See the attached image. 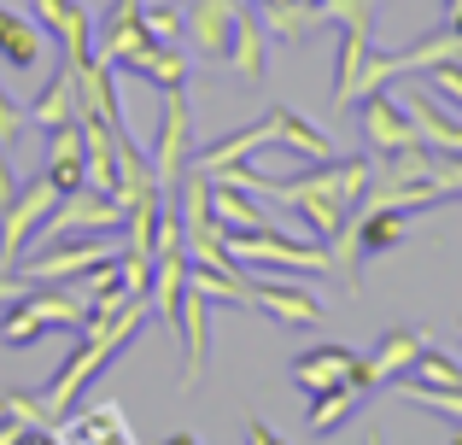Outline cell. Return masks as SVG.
I'll return each mask as SVG.
<instances>
[{
	"instance_id": "6da1fadb",
	"label": "cell",
	"mask_w": 462,
	"mask_h": 445,
	"mask_svg": "<svg viewBox=\"0 0 462 445\" xmlns=\"http://www.w3.org/2000/svg\"><path fill=\"white\" fill-rule=\"evenodd\" d=\"M147 311H152V299H129V305H124V317H117L112 329L82 334V346L65 357V364H59V375L47 381V393H35V404L47 411V422H53V428H59V416H70V404H77L82 393H88V381L100 375V369L112 364V357L124 352L129 340H135V329L147 322Z\"/></svg>"
},
{
	"instance_id": "7a4b0ae2",
	"label": "cell",
	"mask_w": 462,
	"mask_h": 445,
	"mask_svg": "<svg viewBox=\"0 0 462 445\" xmlns=\"http://www.w3.org/2000/svg\"><path fill=\"white\" fill-rule=\"evenodd\" d=\"M223 246L228 258L246 270V264H263V270H287V275H322L334 270V252L322 240H287L275 235L270 223L263 228H223Z\"/></svg>"
},
{
	"instance_id": "3957f363",
	"label": "cell",
	"mask_w": 462,
	"mask_h": 445,
	"mask_svg": "<svg viewBox=\"0 0 462 445\" xmlns=\"http://www.w3.org/2000/svg\"><path fill=\"white\" fill-rule=\"evenodd\" d=\"M47 329H82V299L65 293V287H23L0 317L6 346H35Z\"/></svg>"
},
{
	"instance_id": "277c9868",
	"label": "cell",
	"mask_w": 462,
	"mask_h": 445,
	"mask_svg": "<svg viewBox=\"0 0 462 445\" xmlns=\"http://www.w3.org/2000/svg\"><path fill=\"white\" fill-rule=\"evenodd\" d=\"M124 246H112L106 235H82V240H53V246H35L30 258L18 264V275L30 287H65V282H77V275H88L94 264H106V258H117Z\"/></svg>"
},
{
	"instance_id": "5b68a950",
	"label": "cell",
	"mask_w": 462,
	"mask_h": 445,
	"mask_svg": "<svg viewBox=\"0 0 462 445\" xmlns=\"http://www.w3.org/2000/svg\"><path fill=\"white\" fill-rule=\"evenodd\" d=\"M53 206H59V194H53V182L42 176V182L18 188V194H12V206L0 211V270H6V275H18L23 246L42 235V223L53 218Z\"/></svg>"
},
{
	"instance_id": "8992f818",
	"label": "cell",
	"mask_w": 462,
	"mask_h": 445,
	"mask_svg": "<svg viewBox=\"0 0 462 445\" xmlns=\"http://www.w3.org/2000/svg\"><path fill=\"white\" fill-rule=\"evenodd\" d=\"M124 206H117V194H100V188H77V194H65L53 206V218L42 223V246H53V240L65 235H112V228H124Z\"/></svg>"
},
{
	"instance_id": "52a82bcc",
	"label": "cell",
	"mask_w": 462,
	"mask_h": 445,
	"mask_svg": "<svg viewBox=\"0 0 462 445\" xmlns=\"http://www.w3.org/2000/svg\"><path fill=\"white\" fill-rule=\"evenodd\" d=\"M188 164H193L188 94L170 88V94H164V129H158V147H152V182H158V194H170V188L188 176Z\"/></svg>"
},
{
	"instance_id": "ba28073f",
	"label": "cell",
	"mask_w": 462,
	"mask_h": 445,
	"mask_svg": "<svg viewBox=\"0 0 462 445\" xmlns=\"http://www.w3.org/2000/svg\"><path fill=\"white\" fill-rule=\"evenodd\" d=\"M428 346L433 340L421 329H393V334H381V346L357 364V375H351V381H357L363 393H381V387H393L404 369H416V357L428 352Z\"/></svg>"
},
{
	"instance_id": "9c48e42d",
	"label": "cell",
	"mask_w": 462,
	"mask_h": 445,
	"mask_svg": "<svg viewBox=\"0 0 462 445\" xmlns=\"http://www.w3.org/2000/svg\"><path fill=\"white\" fill-rule=\"evenodd\" d=\"M246 0H193L181 18H188V42H193V59L199 65H223L228 59V42H235V18Z\"/></svg>"
},
{
	"instance_id": "30bf717a",
	"label": "cell",
	"mask_w": 462,
	"mask_h": 445,
	"mask_svg": "<svg viewBox=\"0 0 462 445\" xmlns=\"http://www.w3.org/2000/svg\"><path fill=\"white\" fill-rule=\"evenodd\" d=\"M404 112H410V124H416L421 147L457 153V159H462V106H451L445 94H433V88H416V94H404Z\"/></svg>"
},
{
	"instance_id": "8fae6325",
	"label": "cell",
	"mask_w": 462,
	"mask_h": 445,
	"mask_svg": "<svg viewBox=\"0 0 462 445\" xmlns=\"http://www.w3.org/2000/svg\"><path fill=\"white\" fill-rule=\"evenodd\" d=\"M30 6H35V23H42L47 35H59L65 65H88L94 59V18H88V6H77V0H30Z\"/></svg>"
},
{
	"instance_id": "7c38bea8",
	"label": "cell",
	"mask_w": 462,
	"mask_h": 445,
	"mask_svg": "<svg viewBox=\"0 0 462 445\" xmlns=\"http://www.w3.org/2000/svg\"><path fill=\"white\" fill-rule=\"evenodd\" d=\"M357 112H363V135H369V147L381 153V159H393V153H404V147H421L404 100H393L386 88L369 94V100H357Z\"/></svg>"
},
{
	"instance_id": "4fadbf2b",
	"label": "cell",
	"mask_w": 462,
	"mask_h": 445,
	"mask_svg": "<svg viewBox=\"0 0 462 445\" xmlns=\"http://www.w3.org/2000/svg\"><path fill=\"white\" fill-rule=\"evenodd\" d=\"M53 440L59 445H141L129 416H124V404H88V411L59 416Z\"/></svg>"
},
{
	"instance_id": "5bb4252c",
	"label": "cell",
	"mask_w": 462,
	"mask_h": 445,
	"mask_svg": "<svg viewBox=\"0 0 462 445\" xmlns=\"http://www.w3.org/2000/svg\"><path fill=\"white\" fill-rule=\"evenodd\" d=\"M263 147H275V112H263L258 124L235 129V135H223V141H211L205 153H193V164H199L205 176H223V171H235V164L258 159Z\"/></svg>"
},
{
	"instance_id": "9a60e30c",
	"label": "cell",
	"mask_w": 462,
	"mask_h": 445,
	"mask_svg": "<svg viewBox=\"0 0 462 445\" xmlns=\"http://www.w3.org/2000/svg\"><path fill=\"white\" fill-rule=\"evenodd\" d=\"M176 329H181V393L205 375V357H211V299L205 293H181V311H176Z\"/></svg>"
},
{
	"instance_id": "2e32d148",
	"label": "cell",
	"mask_w": 462,
	"mask_h": 445,
	"mask_svg": "<svg viewBox=\"0 0 462 445\" xmlns=\"http://www.w3.org/2000/svg\"><path fill=\"white\" fill-rule=\"evenodd\" d=\"M141 47H152L147 23H141V0H117L112 12H106L100 23V42H94V59H106V65H124L129 53H141Z\"/></svg>"
},
{
	"instance_id": "e0dca14e",
	"label": "cell",
	"mask_w": 462,
	"mask_h": 445,
	"mask_svg": "<svg viewBox=\"0 0 462 445\" xmlns=\"http://www.w3.org/2000/svg\"><path fill=\"white\" fill-rule=\"evenodd\" d=\"M47 182H53V194L65 199V194H77V188H88V159H82V129H77V117L70 124H59L53 135H47Z\"/></svg>"
},
{
	"instance_id": "ac0fdd59",
	"label": "cell",
	"mask_w": 462,
	"mask_h": 445,
	"mask_svg": "<svg viewBox=\"0 0 462 445\" xmlns=\"http://www.w3.org/2000/svg\"><path fill=\"white\" fill-rule=\"evenodd\" d=\"M223 65L235 70L240 82H263V77H270V30L258 23V12L240 6V18H235V42H228V59H223Z\"/></svg>"
},
{
	"instance_id": "d6986e66",
	"label": "cell",
	"mask_w": 462,
	"mask_h": 445,
	"mask_svg": "<svg viewBox=\"0 0 462 445\" xmlns=\"http://www.w3.org/2000/svg\"><path fill=\"white\" fill-rule=\"evenodd\" d=\"M357 364H363V357L351 352V346H310V352L293 364V387H305V393L339 387V381L357 375Z\"/></svg>"
},
{
	"instance_id": "ffe728a7",
	"label": "cell",
	"mask_w": 462,
	"mask_h": 445,
	"mask_svg": "<svg viewBox=\"0 0 462 445\" xmlns=\"http://www.w3.org/2000/svg\"><path fill=\"white\" fill-rule=\"evenodd\" d=\"M252 305L270 311V317L287 322V329H316V322L328 317L305 287H282V282H252Z\"/></svg>"
},
{
	"instance_id": "44dd1931",
	"label": "cell",
	"mask_w": 462,
	"mask_h": 445,
	"mask_svg": "<svg viewBox=\"0 0 462 445\" xmlns=\"http://www.w3.org/2000/svg\"><path fill=\"white\" fill-rule=\"evenodd\" d=\"M23 112H30V129H42V135H53L59 124H70V117H77V65H59L53 82H42L35 106H23Z\"/></svg>"
},
{
	"instance_id": "7402d4cb",
	"label": "cell",
	"mask_w": 462,
	"mask_h": 445,
	"mask_svg": "<svg viewBox=\"0 0 462 445\" xmlns=\"http://www.w3.org/2000/svg\"><path fill=\"white\" fill-rule=\"evenodd\" d=\"M117 70H129V77H141V82H152V88H181V77H188V59H181V47H164V42H152V47H141V53H129Z\"/></svg>"
},
{
	"instance_id": "603a6c76",
	"label": "cell",
	"mask_w": 462,
	"mask_h": 445,
	"mask_svg": "<svg viewBox=\"0 0 462 445\" xmlns=\"http://www.w3.org/2000/svg\"><path fill=\"white\" fill-rule=\"evenodd\" d=\"M42 23L35 18H18V12H0V59L12 70H35L42 65Z\"/></svg>"
},
{
	"instance_id": "cb8c5ba5",
	"label": "cell",
	"mask_w": 462,
	"mask_h": 445,
	"mask_svg": "<svg viewBox=\"0 0 462 445\" xmlns=\"http://www.w3.org/2000/svg\"><path fill=\"white\" fill-rule=\"evenodd\" d=\"M252 6H258V23L275 42H305L316 23H322V12L305 6V0H252Z\"/></svg>"
},
{
	"instance_id": "d4e9b609",
	"label": "cell",
	"mask_w": 462,
	"mask_h": 445,
	"mask_svg": "<svg viewBox=\"0 0 462 445\" xmlns=\"http://www.w3.org/2000/svg\"><path fill=\"white\" fill-rule=\"evenodd\" d=\"M275 147H287V153H299V159H310V164H322V159H334V141L322 135V129L310 124V117H299V112H287V106H275Z\"/></svg>"
},
{
	"instance_id": "484cf974",
	"label": "cell",
	"mask_w": 462,
	"mask_h": 445,
	"mask_svg": "<svg viewBox=\"0 0 462 445\" xmlns=\"http://www.w3.org/2000/svg\"><path fill=\"white\" fill-rule=\"evenodd\" d=\"M369 399V393L357 387V381H339V387H322V393H310V411H305V422H310V434H334L339 422H346L357 404Z\"/></svg>"
},
{
	"instance_id": "4316f807",
	"label": "cell",
	"mask_w": 462,
	"mask_h": 445,
	"mask_svg": "<svg viewBox=\"0 0 462 445\" xmlns=\"http://www.w3.org/2000/svg\"><path fill=\"white\" fill-rule=\"evenodd\" d=\"M211 218L223 228H263L270 218H263V206L246 194V188L223 182V176H211Z\"/></svg>"
},
{
	"instance_id": "83f0119b",
	"label": "cell",
	"mask_w": 462,
	"mask_h": 445,
	"mask_svg": "<svg viewBox=\"0 0 462 445\" xmlns=\"http://www.w3.org/2000/svg\"><path fill=\"white\" fill-rule=\"evenodd\" d=\"M369 47H374V42H369L363 30H339V65H334V106H339V112L351 106V82H357Z\"/></svg>"
},
{
	"instance_id": "f1b7e54d",
	"label": "cell",
	"mask_w": 462,
	"mask_h": 445,
	"mask_svg": "<svg viewBox=\"0 0 462 445\" xmlns=\"http://www.w3.org/2000/svg\"><path fill=\"white\" fill-rule=\"evenodd\" d=\"M416 387H462V364L451 352H439V346H428L416 357Z\"/></svg>"
},
{
	"instance_id": "f546056e",
	"label": "cell",
	"mask_w": 462,
	"mask_h": 445,
	"mask_svg": "<svg viewBox=\"0 0 462 445\" xmlns=\"http://www.w3.org/2000/svg\"><path fill=\"white\" fill-rule=\"evenodd\" d=\"M374 12L381 0H322V23H339V30H374Z\"/></svg>"
},
{
	"instance_id": "4dcf8cb0",
	"label": "cell",
	"mask_w": 462,
	"mask_h": 445,
	"mask_svg": "<svg viewBox=\"0 0 462 445\" xmlns=\"http://www.w3.org/2000/svg\"><path fill=\"white\" fill-rule=\"evenodd\" d=\"M141 23H147V35H152V42H164V47H176L181 30H188V18H181L176 6H141Z\"/></svg>"
},
{
	"instance_id": "1f68e13d",
	"label": "cell",
	"mask_w": 462,
	"mask_h": 445,
	"mask_svg": "<svg viewBox=\"0 0 462 445\" xmlns=\"http://www.w3.org/2000/svg\"><path fill=\"white\" fill-rule=\"evenodd\" d=\"M433 182H439L451 199H462V159L457 153H433Z\"/></svg>"
},
{
	"instance_id": "d6a6232c",
	"label": "cell",
	"mask_w": 462,
	"mask_h": 445,
	"mask_svg": "<svg viewBox=\"0 0 462 445\" xmlns=\"http://www.w3.org/2000/svg\"><path fill=\"white\" fill-rule=\"evenodd\" d=\"M23 129H30V112H23V106H12L6 94H0V147L12 153V141H18Z\"/></svg>"
},
{
	"instance_id": "836d02e7",
	"label": "cell",
	"mask_w": 462,
	"mask_h": 445,
	"mask_svg": "<svg viewBox=\"0 0 462 445\" xmlns=\"http://www.w3.org/2000/svg\"><path fill=\"white\" fill-rule=\"evenodd\" d=\"M12 194H18V176H12V153L0 147V211L12 206Z\"/></svg>"
},
{
	"instance_id": "e575fe53",
	"label": "cell",
	"mask_w": 462,
	"mask_h": 445,
	"mask_svg": "<svg viewBox=\"0 0 462 445\" xmlns=\"http://www.w3.org/2000/svg\"><path fill=\"white\" fill-rule=\"evenodd\" d=\"M246 445H287L270 422H246Z\"/></svg>"
},
{
	"instance_id": "d590c367",
	"label": "cell",
	"mask_w": 462,
	"mask_h": 445,
	"mask_svg": "<svg viewBox=\"0 0 462 445\" xmlns=\"http://www.w3.org/2000/svg\"><path fill=\"white\" fill-rule=\"evenodd\" d=\"M12 445H59V440H53V434H42V428H23V434L12 440Z\"/></svg>"
},
{
	"instance_id": "8d00e7d4",
	"label": "cell",
	"mask_w": 462,
	"mask_h": 445,
	"mask_svg": "<svg viewBox=\"0 0 462 445\" xmlns=\"http://www.w3.org/2000/svg\"><path fill=\"white\" fill-rule=\"evenodd\" d=\"M445 23H451V30L462 35V0H445Z\"/></svg>"
},
{
	"instance_id": "74e56055",
	"label": "cell",
	"mask_w": 462,
	"mask_h": 445,
	"mask_svg": "<svg viewBox=\"0 0 462 445\" xmlns=\"http://www.w3.org/2000/svg\"><path fill=\"white\" fill-rule=\"evenodd\" d=\"M164 445H199V434H170Z\"/></svg>"
},
{
	"instance_id": "f35d334b",
	"label": "cell",
	"mask_w": 462,
	"mask_h": 445,
	"mask_svg": "<svg viewBox=\"0 0 462 445\" xmlns=\"http://www.w3.org/2000/svg\"><path fill=\"white\" fill-rule=\"evenodd\" d=\"M363 445H386V440H381V434H369V440H363Z\"/></svg>"
},
{
	"instance_id": "ab89813d",
	"label": "cell",
	"mask_w": 462,
	"mask_h": 445,
	"mask_svg": "<svg viewBox=\"0 0 462 445\" xmlns=\"http://www.w3.org/2000/svg\"><path fill=\"white\" fill-rule=\"evenodd\" d=\"M305 6H316V12H322V0H305Z\"/></svg>"
},
{
	"instance_id": "60d3db41",
	"label": "cell",
	"mask_w": 462,
	"mask_h": 445,
	"mask_svg": "<svg viewBox=\"0 0 462 445\" xmlns=\"http://www.w3.org/2000/svg\"><path fill=\"white\" fill-rule=\"evenodd\" d=\"M451 445H462V434H451Z\"/></svg>"
},
{
	"instance_id": "b9f144b4",
	"label": "cell",
	"mask_w": 462,
	"mask_h": 445,
	"mask_svg": "<svg viewBox=\"0 0 462 445\" xmlns=\"http://www.w3.org/2000/svg\"><path fill=\"white\" fill-rule=\"evenodd\" d=\"M457 340H462V322H457Z\"/></svg>"
}]
</instances>
